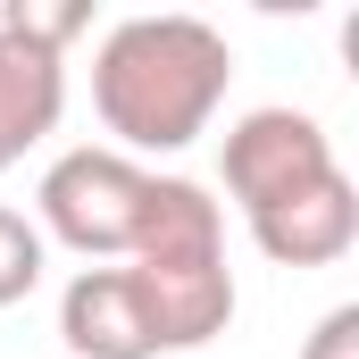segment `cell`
I'll return each mask as SVG.
<instances>
[{"label":"cell","mask_w":359,"mask_h":359,"mask_svg":"<svg viewBox=\"0 0 359 359\" xmlns=\"http://www.w3.org/2000/svg\"><path fill=\"white\" fill-rule=\"evenodd\" d=\"M234 84V50L209 17H117L92 50V109L117 134V151H184L209 134L217 100Z\"/></svg>","instance_id":"obj_1"},{"label":"cell","mask_w":359,"mask_h":359,"mask_svg":"<svg viewBox=\"0 0 359 359\" xmlns=\"http://www.w3.org/2000/svg\"><path fill=\"white\" fill-rule=\"evenodd\" d=\"M126 276L151 309L159 351H201L234 318V268H226V209L192 176H151L142 234L126 251Z\"/></svg>","instance_id":"obj_2"},{"label":"cell","mask_w":359,"mask_h":359,"mask_svg":"<svg viewBox=\"0 0 359 359\" xmlns=\"http://www.w3.org/2000/svg\"><path fill=\"white\" fill-rule=\"evenodd\" d=\"M34 226L42 243H67L84 259H126L134 234H142V209H151V168H134L126 151H59L42 168V192H34Z\"/></svg>","instance_id":"obj_3"},{"label":"cell","mask_w":359,"mask_h":359,"mask_svg":"<svg viewBox=\"0 0 359 359\" xmlns=\"http://www.w3.org/2000/svg\"><path fill=\"white\" fill-rule=\"evenodd\" d=\"M334 176H343V159H334V142L309 109H251L226 134V192H234L243 226L301 201V192H318V184H334Z\"/></svg>","instance_id":"obj_4"},{"label":"cell","mask_w":359,"mask_h":359,"mask_svg":"<svg viewBox=\"0 0 359 359\" xmlns=\"http://www.w3.org/2000/svg\"><path fill=\"white\" fill-rule=\"evenodd\" d=\"M59 343L76 359H159L151 309H142L126 268H84L59 292Z\"/></svg>","instance_id":"obj_5"},{"label":"cell","mask_w":359,"mask_h":359,"mask_svg":"<svg viewBox=\"0 0 359 359\" xmlns=\"http://www.w3.org/2000/svg\"><path fill=\"white\" fill-rule=\"evenodd\" d=\"M59 109H67V59L17 25H0V176L59 126Z\"/></svg>","instance_id":"obj_6"},{"label":"cell","mask_w":359,"mask_h":359,"mask_svg":"<svg viewBox=\"0 0 359 359\" xmlns=\"http://www.w3.org/2000/svg\"><path fill=\"white\" fill-rule=\"evenodd\" d=\"M251 243L276 268H334L359 243V184L334 176L318 192H301V201H284V209H268V217H251Z\"/></svg>","instance_id":"obj_7"},{"label":"cell","mask_w":359,"mask_h":359,"mask_svg":"<svg viewBox=\"0 0 359 359\" xmlns=\"http://www.w3.org/2000/svg\"><path fill=\"white\" fill-rule=\"evenodd\" d=\"M50 268V243H42V226L25 217V209H0V309H17L34 284Z\"/></svg>","instance_id":"obj_8"},{"label":"cell","mask_w":359,"mask_h":359,"mask_svg":"<svg viewBox=\"0 0 359 359\" xmlns=\"http://www.w3.org/2000/svg\"><path fill=\"white\" fill-rule=\"evenodd\" d=\"M0 25L34 34L42 50H67V42H76V34L92 25V8H76V0H59V8H42V0H8V8H0Z\"/></svg>","instance_id":"obj_9"},{"label":"cell","mask_w":359,"mask_h":359,"mask_svg":"<svg viewBox=\"0 0 359 359\" xmlns=\"http://www.w3.org/2000/svg\"><path fill=\"white\" fill-rule=\"evenodd\" d=\"M301 359H359V301L326 309V318H318V334L301 343Z\"/></svg>","instance_id":"obj_10"}]
</instances>
